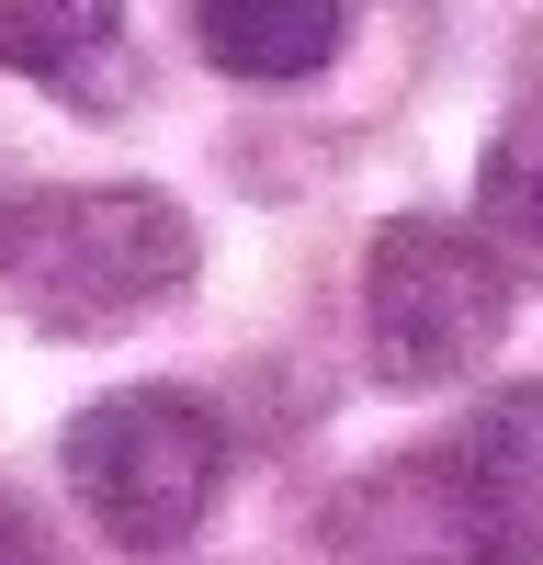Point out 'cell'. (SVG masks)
<instances>
[{
  "instance_id": "obj_1",
  "label": "cell",
  "mask_w": 543,
  "mask_h": 565,
  "mask_svg": "<svg viewBox=\"0 0 543 565\" xmlns=\"http://www.w3.org/2000/svg\"><path fill=\"white\" fill-rule=\"evenodd\" d=\"M532 430L543 396L510 385L465 407L430 452H385L351 476L317 521V565H532L543 509H532Z\"/></svg>"
},
{
  "instance_id": "obj_2",
  "label": "cell",
  "mask_w": 543,
  "mask_h": 565,
  "mask_svg": "<svg viewBox=\"0 0 543 565\" xmlns=\"http://www.w3.org/2000/svg\"><path fill=\"white\" fill-rule=\"evenodd\" d=\"M204 271V226L148 181H45L0 204V295L45 340H125Z\"/></svg>"
},
{
  "instance_id": "obj_3",
  "label": "cell",
  "mask_w": 543,
  "mask_h": 565,
  "mask_svg": "<svg viewBox=\"0 0 543 565\" xmlns=\"http://www.w3.org/2000/svg\"><path fill=\"white\" fill-rule=\"evenodd\" d=\"M532 306V271L453 215H385L362 249V351L374 385L396 396H441L510 351V328Z\"/></svg>"
},
{
  "instance_id": "obj_4",
  "label": "cell",
  "mask_w": 543,
  "mask_h": 565,
  "mask_svg": "<svg viewBox=\"0 0 543 565\" xmlns=\"http://www.w3.org/2000/svg\"><path fill=\"white\" fill-rule=\"evenodd\" d=\"M57 476L114 554H181L226 498V418L181 385H114L57 430Z\"/></svg>"
},
{
  "instance_id": "obj_5",
  "label": "cell",
  "mask_w": 543,
  "mask_h": 565,
  "mask_svg": "<svg viewBox=\"0 0 543 565\" xmlns=\"http://www.w3.org/2000/svg\"><path fill=\"white\" fill-rule=\"evenodd\" d=\"M0 68L34 79L45 103L91 114V125H114L136 90H148L125 0H0Z\"/></svg>"
},
{
  "instance_id": "obj_6",
  "label": "cell",
  "mask_w": 543,
  "mask_h": 565,
  "mask_svg": "<svg viewBox=\"0 0 543 565\" xmlns=\"http://www.w3.org/2000/svg\"><path fill=\"white\" fill-rule=\"evenodd\" d=\"M193 45H204V68L284 90L351 45V0H193Z\"/></svg>"
},
{
  "instance_id": "obj_7",
  "label": "cell",
  "mask_w": 543,
  "mask_h": 565,
  "mask_svg": "<svg viewBox=\"0 0 543 565\" xmlns=\"http://www.w3.org/2000/svg\"><path fill=\"white\" fill-rule=\"evenodd\" d=\"M476 226L532 271V114H510V136L487 148V181H476Z\"/></svg>"
},
{
  "instance_id": "obj_8",
  "label": "cell",
  "mask_w": 543,
  "mask_h": 565,
  "mask_svg": "<svg viewBox=\"0 0 543 565\" xmlns=\"http://www.w3.org/2000/svg\"><path fill=\"white\" fill-rule=\"evenodd\" d=\"M0 565H45V532H34L23 498H0Z\"/></svg>"
}]
</instances>
